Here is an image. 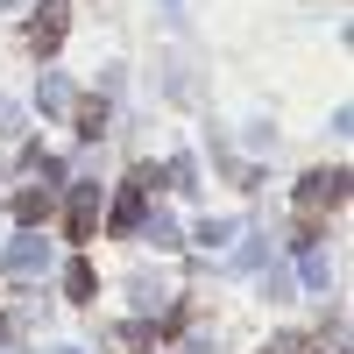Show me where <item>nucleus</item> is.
I'll list each match as a JSON object with an SVG mask.
<instances>
[{
    "label": "nucleus",
    "mask_w": 354,
    "mask_h": 354,
    "mask_svg": "<svg viewBox=\"0 0 354 354\" xmlns=\"http://www.w3.org/2000/svg\"><path fill=\"white\" fill-rule=\"evenodd\" d=\"M93 220H100V192H78L71 198V241H93Z\"/></svg>",
    "instance_id": "1"
},
{
    "label": "nucleus",
    "mask_w": 354,
    "mask_h": 354,
    "mask_svg": "<svg viewBox=\"0 0 354 354\" xmlns=\"http://www.w3.org/2000/svg\"><path fill=\"white\" fill-rule=\"evenodd\" d=\"M71 298H93V262H71V277H64Z\"/></svg>",
    "instance_id": "3"
},
{
    "label": "nucleus",
    "mask_w": 354,
    "mask_h": 354,
    "mask_svg": "<svg viewBox=\"0 0 354 354\" xmlns=\"http://www.w3.org/2000/svg\"><path fill=\"white\" fill-rule=\"evenodd\" d=\"M28 43H36V50H57V43H64V8H57V0L43 8V21L28 28Z\"/></svg>",
    "instance_id": "2"
}]
</instances>
